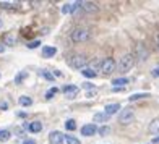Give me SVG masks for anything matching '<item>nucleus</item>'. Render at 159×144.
Segmentation results:
<instances>
[{
    "mask_svg": "<svg viewBox=\"0 0 159 144\" xmlns=\"http://www.w3.org/2000/svg\"><path fill=\"white\" fill-rule=\"evenodd\" d=\"M133 63H135V59H133L132 54L124 55V57L119 60V71H122V73H127V71H130V70L133 68Z\"/></svg>",
    "mask_w": 159,
    "mask_h": 144,
    "instance_id": "nucleus-1",
    "label": "nucleus"
},
{
    "mask_svg": "<svg viewBox=\"0 0 159 144\" xmlns=\"http://www.w3.org/2000/svg\"><path fill=\"white\" fill-rule=\"evenodd\" d=\"M86 63H88V59L83 55H75L70 59V67L75 68V70H83L86 67Z\"/></svg>",
    "mask_w": 159,
    "mask_h": 144,
    "instance_id": "nucleus-2",
    "label": "nucleus"
},
{
    "mask_svg": "<svg viewBox=\"0 0 159 144\" xmlns=\"http://www.w3.org/2000/svg\"><path fill=\"white\" fill-rule=\"evenodd\" d=\"M115 68H117V63H115L114 59H106V60L102 62V65H101L102 75H111V73H114Z\"/></svg>",
    "mask_w": 159,
    "mask_h": 144,
    "instance_id": "nucleus-3",
    "label": "nucleus"
},
{
    "mask_svg": "<svg viewBox=\"0 0 159 144\" xmlns=\"http://www.w3.org/2000/svg\"><path fill=\"white\" fill-rule=\"evenodd\" d=\"M71 39H73L75 42H84L89 39V31L88 29H75L73 33H71Z\"/></svg>",
    "mask_w": 159,
    "mask_h": 144,
    "instance_id": "nucleus-4",
    "label": "nucleus"
},
{
    "mask_svg": "<svg viewBox=\"0 0 159 144\" xmlns=\"http://www.w3.org/2000/svg\"><path fill=\"white\" fill-rule=\"evenodd\" d=\"M132 120H133V110L132 109H124V110L119 113V121H120V123L127 125Z\"/></svg>",
    "mask_w": 159,
    "mask_h": 144,
    "instance_id": "nucleus-5",
    "label": "nucleus"
},
{
    "mask_svg": "<svg viewBox=\"0 0 159 144\" xmlns=\"http://www.w3.org/2000/svg\"><path fill=\"white\" fill-rule=\"evenodd\" d=\"M80 7H81V2H71V3H65L62 7V13L63 15H70V13H73L75 10H78Z\"/></svg>",
    "mask_w": 159,
    "mask_h": 144,
    "instance_id": "nucleus-6",
    "label": "nucleus"
},
{
    "mask_svg": "<svg viewBox=\"0 0 159 144\" xmlns=\"http://www.w3.org/2000/svg\"><path fill=\"white\" fill-rule=\"evenodd\" d=\"M78 92H80V88H78V86H71V84H68V86H65V88H63V94L67 96L68 99L76 97V96H78Z\"/></svg>",
    "mask_w": 159,
    "mask_h": 144,
    "instance_id": "nucleus-7",
    "label": "nucleus"
},
{
    "mask_svg": "<svg viewBox=\"0 0 159 144\" xmlns=\"http://www.w3.org/2000/svg\"><path fill=\"white\" fill-rule=\"evenodd\" d=\"M148 55L149 54H148L146 47H144V44H141V42H140V44H136V57H138L140 62H144L148 59Z\"/></svg>",
    "mask_w": 159,
    "mask_h": 144,
    "instance_id": "nucleus-8",
    "label": "nucleus"
},
{
    "mask_svg": "<svg viewBox=\"0 0 159 144\" xmlns=\"http://www.w3.org/2000/svg\"><path fill=\"white\" fill-rule=\"evenodd\" d=\"M50 144H63V134L60 131H52L49 136Z\"/></svg>",
    "mask_w": 159,
    "mask_h": 144,
    "instance_id": "nucleus-9",
    "label": "nucleus"
},
{
    "mask_svg": "<svg viewBox=\"0 0 159 144\" xmlns=\"http://www.w3.org/2000/svg\"><path fill=\"white\" fill-rule=\"evenodd\" d=\"M120 109V104H107L104 107V113L106 115H114V113H117Z\"/></svg>",
    "mask_w": 159,
    "mask_h": 144,
    "instance_id": "nucleus-10",
    "label": "nucleus"
},
{
    "mask_svg": "<svg viewBox=\"0 0 159 144\" xmlns=\"http://www.w3.org/2000/svg\"><path fill=\"white\" fill-rule=\"evenodd\" d=\"M94 133H98L96 125H84L81 128V134H84V136H93Z\"/></svg>",
    "mask_w": 159,
    "mask_h": 144,
    "instance_id": "nucleus-11",
    "label": "nucleus"
},
{
    "mask_svg": "<svg viewBox=\"0 0 159 144\" xmlns=\"http://www.w3.org/2000/svg\"><path fill=\"white\" fill-rule=\"evenodd\" d=\"M55 54H57V49L55 47H50V46H44V47H42V57H46V59L54 57Z\"/></svg>",
    "mask_w": 159,
    "mask_h": 144,
    "instance_id": "nucleus-12",
    "label": "nucleus"
},
{
    "mask_svg": "<svg viewBox=\"0 0 159 144\" xmlns=\"http://www.w3.org/2000/svg\"><path fill=\"white\" fill-rule=\"evenodd\" d=\"M81 7L84 8V11H88V13H94V11H98L96 3H93V2H81Z\"/></svg>",
    "mask_w": 159,
    "mask_h": 144,
    "instance_id": "nucleus-13",
    "label": "nucleus"
},
{
    "mask_svg": "<svg viewBox=\"0 0 159 144\" xmlns=\"http://www.w3.org/2000/svg\"><path fill=\"white\" fill-rule=\"evenodd\" d=\"M28 128H30L31 133H39L41 129H42V123H41V121H33V123H30V126H28Z\"/></svg>",
    "mask_w": 159,
    "mask_h": 144,
    "instance_id": "nucleus-14",
    "label": "nucleus"
},
{
    "mask_svg": "<svg viewBox=\"0 0 159 144\" xmlns=\"http://www.w3.org/2000/svg\"><path fill=\"white\" fill-rule=\"evenodd\" d=\"M127 83H128V78H117V80H114V81H112L114 88H124Z\"/></svg>",
    "mask_w": 159,
    "mask_h": 144,
    "instance_id": "nucleus-15",
    "label": "nucleus"
},
{
    "mask_svg": "<svg viewBox=\"0 0 159 144\" xmlns=\"http://www.w3.org/2000/svg\"><path fill=\"white\" fill-rule=\"evenodd\" d=\"M149 131L153 133V134H159V118H156V120L151 121V125H149Z\"/></svg>",
    "mask_w": 159,
    "mask_h": 144,
    "instance_id": "nucleus-16",
    "label": "nucleus"
},
{
    "mask_svg": "<svg viewBox=\"0 0 159 144\" xmlns=\"http://www.w3.org/2000/svg\"><path fill=\"white\" fill-rule=\"evenodd\" d=\"M18 102H20V105H23V107H30L33 104V99L31 97H26V96H21Z\"/></svg>",
    "mask_w": 159,
    "mask_h": 144,
    "instance_id": "nucleus-17",
    "label": "nucleus"
},
{
    "mask_svg": "<svg viewBox=\"0 0 159 144\" xmlns=\"http://www.w3.org/2000/svg\"><path fill=\"white\" fill-rule=\"evenodd\" d=\"M3 44H7V46H15V36H13V34H5Z\"/></svg>",
    "mask_w": 159,
    "mask_h": 144,
    "instance_id": "nucleus-18",
    "label": "nucleus"
},
{
    "mask_svg": "<svg viewBox=\"0 0 159 144\" xmlns=\"http://www.w3.org/2000/svg\"><path fill=\"white\" fill-rule=\"evenodd\" d=\"M10 131L8 129H0V142H5V141H8L10 139Z\"/></svg>",
    "mask_w": 159,
    "mask_h": 144,
    "instance_id": "nucleus-19",
    "label": "nucleus"
},
{
    "mask_svg": "<svg viewBox=\"0 0 159 144\" xmlns=\"http://www.w3.org/2000/svg\"><path fill=\"white\" fill-rule=\"evenodd\" d=\"M81 73H83L86 78H96V71L93 70V68H83Z\"/></svg>",
    "mask_w": 159,
    "mask_h": 144,
    "instance_id": "nucleus-20",
    "label": "nucleus"
},
{
    "mask_svg": "<svg viewBox=\"0 0 159 144\" xmlns=\"http://www.w3.org/2000/svg\"><path fill=\"white\" fill-rule=\"evenodd\" d=\"M144 97H149L148 92H140V94H133V96H130V102H133V100H138V99H144Z\"/></svg>",
    "mask_w": 159,
    "mask_h": 144,
    "instance_id": "nucleus-21",
    "label": "nucleus"
},
{
    "mask_svg": "<svg viewBox=\"0 0 159 144\" xmlns=\"http://www.w3.org/2000/svg\"><path fill=\"white\" fill-rule=\"evenodd\" d=\"M26 76H28V71H20V73L15 76V83L16 84H21V81H23Z\"/></svg>",
    "mask_w": 159,
    "mask_h": 144,
    "instance_id": "nucleus-22",
    "label": "nucleus"
},
{
    "mask_svg": "<svg viewBox=\"0 0 159 144\" xmlns=\"http://www.w3.org/2000/svg\"><path fill=\"white\" fill-rule=\"evenodd\" d=\"M65 128H67L68 131H73V129L76 128V123H75V120H67V121H65Z\"/></svg>",
    "mask_w": 159,
    "mask_h": 144,
    "instance_id": "nucleus-23",
    "label": "nucleus"
},
{
    "mask_svg": "<svg viewBox=\"0 0 159 144\" xmlns=\"http://www.w3.org/2000/svg\"><path fill=\"white\" fill-rule=\"evenodd\" d=\"M63 141H67V144H80V141L76 138H73V136H70V134L63 136Z\"/></svg>",
    "mask_w": 159,
    "mask_h": 144,
    "instance_id": "nucleus-24",
    "label": "nucleus"
},
{
    "mask_svg": "<svg viewBox=\"0 0 159 144\" xmlns=\"http://www.w3.org/2000/svg\"><path fill=\"white\" fill-rule=\"evenodd\" d=\"M107 118H109V115H106V113H96L94 115V121H106Z\"/></svg>",
    "mask_w": 159,
    "mask_h": 144,
    "instance_id": "nucleus-25",
    "label": "nucleus"
},
{
    "mask_svg": "<svg viewBox=\"0 0 159 144\" xmlns=\"http://www.w3.org/2000/svg\"><path fill=\"white\" fill-rule=\"evenodd\" d=\"M57 92H59V89H57V88H50V89L46 92V99H52Z\"/></svg>",
    "mask_w": 159,
    "mask_h": 144,
    "instance_id": "nucleus-26",
    "label": "nucleus"
},
{
    "mask_svg": "<svg viewBox=\"0 0 159 144\" xmlns=\"http://www.w3.org/2000/svg\"><path fill=\"white\" fill-rule=\"evenodd\" d=\"M41 75L44 76L46 80H49V81H54V75H52V73H49L47 70H42V71H41Z\"/></svg>",
    "mask_w": 159,
    "mask_h": 144,
    "instance_id": "nucleus-27",
    "label": "nucleus"
},
{
    "mask_svg": "<svg viewBox=\"0 0 159 144\" xmlns=\"http://www.w3.org/2000/svg\"><path fill=\"white\" fill-rule=\"evenodd\" d=\"M98 133H99L101 136H106V134H109V133H111V128H109V126H102V128H99V129H98Z\"/></svg>",
    "mask_w": 159,
    "mask_h": 144,
    "instance_id": "nucleus-28",
    "label": "nucleus"
},
{
    "mask_svg": "<svg viewBox=\"0 0 159 144\" xmlns=\"http://www.w3.org/2000/svg\"><path fill=\"white\" fill-rule=\"evenodd\" d=\"M26 46H28V49H36V47L41 46V41H33V42H30V44H26Z\"/></svg>",
    "mask_w": 159,
    "mask_h": 144,
    "instance_id": "nucleus-29",
    "label": "nucleus"
},
{
    "mask_svg": "<svg viewBox=\"0 0 159 144\" xmlns=\"http://www.w3.org/2000/svg\"><path fill=\"white\" fill-rule=\"evenodd\" d=\"M153 76H159V67H156V68L153 70Z\"/></svg>",
    "mask_w": 159,
    "mask_h": 144,
    "instance_id": "nucleus-30",
    "label": "nucleus"
},
{
    "mask_svg": "<svg viewBox=\"0 0 159 144\" xmlns=\"http://www.w3.org/2000/svg\"><path fill=\"white\" fill-rule=\"evenodd\" d=\"M23 144H36V141H34V139H25Z\"/></svg>",
    "mask_w": 159,
    "mask_h": 144,
    "instance_id": "nucleus-31",
    "label": "nucleus"
},
{
    "mask_svg": "<svg viewBox=\"0 0 159 144\" xmlns=\"http://www.w3.org/2000/svg\"><path fill=\"white\" fill-rule=\"evenodd\" d=\"M94 94H96V89H93V91H89V92H88V94H86V96H88V97H93Z\"/></svg>",
    "mask_w": 159,
    "mask_h": 144,
    "instance_id": "nucleus-32",
    "label": "nucleus"
},
{
    "mask_svg": "<svg viewBox=\"0 0 159 144\" xmlns=\"http://www.w3.org/2000/svg\"><path fill=\"white\" fill-rule=\"evenodd\" d=\"M83 86H84V88H86V89H91V88H93V86H91V84H89V83H84V84H83Z\"/></svg>",
    "mask_w": 159,
    "mask_h": 144,
    "instance_id": "nucleus-33",
    "label": "nucleus"
},
{
    "mask_svg": "<svg viewBox=\"0 0 159 144\" xmlns=\"http://www.w3.org/2000/svg\"><path fill=\"white\" fill-rule=\"evenodd\" d=\"M3 52H5V46L0 44V54H3Z\"/></svg>",
    "mask_w": 159,
    "mask_h": 144,
    "instance_id": "nucleus-34",
    "label": "nucleus"
},
{
    "mask_svg": "<svg viewBox=\"0 0 159 144\" xmlns=\"http://www.w3.org/2000/svg\"><path fill=\"white\" fill-rule=\"evenodd\" d=\"M153 142H154V144H157V142H159V136H156V138L153 139Z\"/></svg>",
    "mask_w": 159,
    "mask_h": 144,
    "instance_id": "nucleus-35",
    "label": "nucleus"
},
{
    "mask_svg": "<svg viewBox=\"0 0 159 144\" xmlns=\"http://www.w3.org/2000/svg\"><path fill=\"white\" fill-rule=\"evenodd\" d=\"M157 46H159V36H157Z\"/></svg>",
    "mask_w": 159,
    "mask_h": 144,
    "instance_id": "nucleus-36",
    "label": "nucleus"
}]
</instances>
